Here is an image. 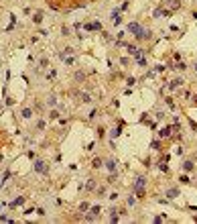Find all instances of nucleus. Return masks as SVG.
Here are the masks:
<instances>
[{
  "label": "nucleus",
  "instance_id": "f257e3e1",
  "mask_svg": "<svg viewBox=\"0 0 197 224\" xmlns=\"http://www.w3.org/2000/svg\"><path fill=\"white\" fill-rule=\"evenodd\" d=\"M128 31H130V33H132L134 37H138L142 29H140V25H138V23H130V25H128Z\"/></svg>",
  "mask_w": 197,
  "mask_h": 224
},
{
  "label": "nucleus",
  "instance_id": "f03ea898",
  "mask_svg": "<svg viewBox=\"0 0 197 224\" xmlns=\"http://www.w3.org/2000/svg\"><path fill=\"white\" fill-rule=\"evenodd\" d=\"M35 171H39V173H47V165H45V161H35Z\"/></svg>",
  "mask_w": 197,
  "mask_h": 224
},
{
  "label": "nucleus",
  "instance_id": "7ed1b4c3",
  "mask_svg": "<svg viewBox=\"0 0 197 224\" xmlns=\"http://www.w3.org/2000/svg\"><path fill=\"white\" fill-rule=\"evenodd\" d=\"M165 4H167L171 10H177V8L181 6V4H179V0H165Z\"/></svg>",
  "mask_w": 197,
  "mask_h": 224
},
{
  "label": "nucleus",
  "instance_id": "20e7f679",
  "mask_svg": "<svg viewBox=\"0 0 197 224\" xmlns=\"http://www.w3.org/2000/svg\"><path fill=\"white\" fill-rule=\"evenodd\" d=\"M144 183H146V179H144V177H138L136 181H134V189H142V187H144Z\"/></svg>",
  "mask_w": 197,
  "mask_h": 224
},
{
  "label": "nucleus",
  "instance_id": "39448f33",
  "mask_svg": "<svg viewBox=\"0 0 197 224\" xmlns=\"http://www.w3.org/2000/svg\"><path fill=\"white\" fill-rule=\"evenodd\" d=\"M98 214H100V208H98V206H94V208H91V214H87V220H96V216H98Z\"/></svg>",
  "mask_w": 197,
  "mask_h": 224
},
{
  "label": "nucleus",
  "instance_id": "423d86ee",
  "mask_svg": "<svg viewBox=\"0 0 197 224\" xmlns=\"http://www.w3.org/2000/svg\"><path fill=\"white\" fill-rule=\"evenodd\" d=\"M120 20H122V18H120V10H114V12H112V23L120 25Z\"/></svg>",
  "mask_w": 197,
  "mask_h": 224
},
{
  "label": "nucleus",
  "instance_id": "0eeeda50",
  "mask_svg": "<svg viewBox=\"0 0 197 224\" xmlns=\"http://www.w3.org/2000/svg\"><path fill=\"white\" fill-rule=\"evenodd\" d=\"M155 16H157V18H160V16H167V10H165V8H157V10H155Z\"/></svg>",
  "mask_w": 197,
  "mask_h": 224
},
{
  "label": "nucleus",
  "instance_id": "6e6552de",
  "mask_svg": "<svg viewBox=\"0 0 197 224\" xmlns=\"http://www.w3.org/2000/svg\"><path fill=\"white\" fill-rule=\"evenodd\" d=\"M85 29H87V31H98V29H100V23H91V25H85Z\"/></svg>",
  "mask_w": 197,
  "mask_h": 224
},
{
  "label": "nucleus",
  "instance_id": "1a4fd4ad",
  "mask_svg": "<svg viewBox=\"0 0 197 224\" xmlns=\"http://www.w3.org/2000/svg\"><path fill=\"white\" fill-rule=\"evenodd\" d=\"M106 167H108L110 171H114V169H116V161H114V159H110V161L106 163Z\"/></svg>",
  "mask_w": 197,
  "mask_h": 224
},
{
  "label": "nucleus",
  "instance_id": "9d476101",
  "mask_svg": "<svg viewBox=\"0 0 197 224\" xmlns=\"http://www.w3.org/2000/svg\"><path fill=\"white\" fill-rule=\"evenodd\" d=\"M160 136H171V126H165V129L160 131Z\"/></svg>",
  "mask_w": 197,
  "mask_h": 224
},
{
  "label": "nucleus",
  "instance_id": "9b49d317",
  "mask_svg": "<svg viewBox=\"0 0 197 224\" xmlns=\"http://www.w3.org/2000/svg\"><path fill=\"white\" fill-rule=\"evenodd\" d=\"M181 84H183V80H173V82H171V86H169V88H179V86H181Z\"/></svg>",
  "mask_w": 197,
  "mask_h": 224
},
{
  "label": "nucleus",
  "instance_id": "f8f14e48",
  "mask_svg": "<svg viewBox=\"0 0 197 224\" xmlns=\"http://www.w3.org/2000/svg\"><path fill=\"white\" fill-rule=\"evenodd\" d=\"M183 167H185V171H191V169H193V161H185Z\"/></svg>",
  "mask_w": 197,
  "mask_h": 224
},
{
  "label": "nucleus",
  "instance_id": "ddd939ff",
  "mask_svg": "<svg viewBox=\"0 0 197 224\" xmlns=\"http://www.w3.org/2000/svg\"><path fill=\"white\" fill-rule=\"evenodd\" d=\"M167 196H169V198H177V196H179V191H177V189H169V191H167Z\"/></svg>",
  "mask_w": 197,
  "mask_h": 224
},
{
  "label": "nucleus",
  "instance_id": "4468645a",
  "mask_svg": "<svg viewBox=\"0 0 197 224\" xmlns=\"http://www.w3.org/2000/svg\"><path fill=\"white\" fill-rule=\"evenodd\" d=\"M31 114H33V112H31L29 108H25V110H23V118H31Z\"/></svg>",
  "mask_w": 197,
  "mask_h": 224
},
{
  "label": "nucleus",
  "instance_id": "2eb2a0df",
  "mask_svg": "<svg viewBox=\"0 0 197 224\" xmlns=\"http://www.w3.org/2000/svg\"><path fill=\"white\" fill-rule=\"evenodd\" d=\"M110 220H112V222H118V214H116V210H112V214H110Z\"/></svg>",
  "mask_w": 197,
  "mask_h": 224
},
{
  "label": "nucleus",
  "instance_id": "dca6fc26",
  "mask_svg": "<svg viewBox=\"0 0 197 224\" xmlns=\"http://www.w3.org/2000/svg\"><path fill=\"white\" fill-rule=\"evenodd\" d=\"M33 20H35V23H41V20H43V14H41V12H37V14L33 16Z\"/></svg>",
  "mask_w": 197,
  "mask_h": 224
},
{
  "label": "nucleus",
  "instance_id": "f3484780",
  "mask_svg": "<svg viewBox=\"0 0 197 224\" xmlns=\"http://www.w3.org/2000/svg\"><path fill=\"white\" fill-rule=\"evenodd\" d=\"M47 102H49V106H53V104L57 102V98H55V96H49V100H47Z\"/></svg>",
  "mask_w": 197,
  "mask_h": 224
},
{
  "label": "nucleus",
  "instance_id": "a211bd4d",
  "mask_svg": "<svg viewBox=\"0 0 197 224\" xmlns=\"http://www.w3.org/2000/svg\"><path fill=\"white\" fill-rule=\"evenodd\" d=\"M134 191H136L138 198H144V187H142V189H134Z\"/></svg>",
  "mask_w": 197,
  "mask_h": 224
},
{
  "label": "nucleus",
  "instance_id": "6ab92c4d",
  "mask_svg": "<svg viewBox=\"0 0 197 224\" xmlns=\"http://www.w3.org/2000/svg\"><path fill=\"white\" fill-rule=\"evenodd\" d=\"M83 78H85V73H83V71H77V73H75V80H83Z\"/></svg>",
  "mask_w": 197,
  "mask_h": 224
},
{
  "label": "nucleus",
  "instance_id": "aec40b11",
  "mask_svg": "<svg viewBox=\"0 0 197 224\" xmlns=\"http://www.w3.org/2000/svg\"><path fill=\"white\" fill-rule=\"evenodd\" d=\"M91 165H94V167H102V161H100V159H94V163H91Z\"/></svg>",
  "mask_w": 197,
  "mask_h": 224
},
{
  "label": "nucleus",
  "instance_id": "412c9836",
  "mask_svg": "<svg viewBox=\"0 0 197 224\" xmlns=\"http://www.w3.org/2000/svg\"><path fill=\"white\" fill-rule=\"evenodd\" d=\"M94 187H96V181L89 179V181H87V189H94Z\"/></svg>",
  "mask_w": 197,
  "mask_h": 224
},
{
  "label": "nucleus",
  "instance_id": "4be33fe9",
  "mask_svg": "<svg viewBox=\"0 0 197 224\" xmlns=\"http://www.w3.org/2000/svg\"><path fill=\"white\" fill-rule=\"evenodd\" d=\"M110 134H112V136L116 138V136H118V134H120V126H118V129H114V131H112V133H110Z\"/></svg>",
  "mask_w": 197,
  "mask_h": 224
},
{
  "label": "nucleus",
  "instance_id": "5701e85b",
  "mask_svg": "<svg viewBox=\"0 0 197 224\" xmlns=\"http://www.w3.org/2000/svg\"><path fill=\"white\" fill-rule=\"evenodd\" d=\"M37 129H39V131H43V129H45V122H43V120H39V122H37Z\"/></svg>",
  "mask_w": 197,
  "mask_h": 224
},
{
  "label": "nucleus",
  "instance_id": "b1692460",
  "mask_svg": "<svg viewBox=\"0 0 197 224\" xmlns=\"http://www.w3.org/2000/svg\"><path fill=\"white\" fill-rule=\"evenodd\" d=\"M49 116H51V118H57V116H59V112H57V110H51V114H49Z\"/></svg>",
  "mask_w": 197,
  "mask_h": 224
},
{
  "label": "nucleus",
  "instance_id": "393cba45",
  "mask_svg": "<svg viewBox=\"0 0 197 224\" xmlns=\"http://www.w3.org/2000/svg\"><path fill=\"white\" fill-rule=\"evenodd\" d=\"M195 69H197V65H195Z\"/></svg>",
  "mask_w": 197,
  "mask_h": 224
}]
</instances>
